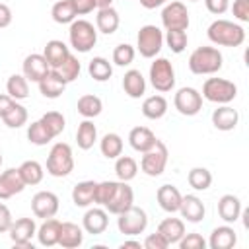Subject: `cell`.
Listing matches in <instances>:
<instances>
[{"instance_id":"6da1fadb","label":"cell","mask_w":249,"mask_h":249,"mask_svg":"<svg viewBox=\"0 0 249 249\" xmlns=\"http://www.w3.org/2000/svg\"><path fill=\"white\" fill-rule=\"evenodd\" d=\"M208 39L220 47H239L245 41V29L230 19H216L206 29Z\"/></svg>"},{"instance_id":"7a4b0ae2","label":"cell","mask_w":249,"mask_h":249,"mask_svg":"<svg viewBox=\"0 0 249 249\" xmlns=\"http://www.w3.org/2000/svg\"><path fill=\"white\" fill-rule=\"evenodd\" d=\"M224 64V56L216 47H198L189 56V70L193 74H216Z\"/></svg>"},{"instance_id":"3957f363","label":"cell","mask_w":249,"mask_h":249,"mask_svg":"<svg viewBox=\"0 0 249 249\" xmlns=\"http://www.w3.org/2000/svg\"><path fill=\"white\" fill-rule=\"evenodd\" d=\"M70 47L78 53H89L97 43V29L88 19H74L68 29Z\"/></svg>"},{"instance_id":"277c9868","label":"cell","mask_w":249,"mask_h":249,"mask_svg":"<svg viewBox=\"0 0 249 249\" xmlns=\"http://www.w3.org/2000/svg\"><path fill=\"white\" fill-rule=\"evenodd\" d=\"M74 169L72 148L66 142H56L47 156V173L53 177H66Z\"/></svg>"},{"instance_id":"5b68a950","label":"cell","mask_w":249,"mask_h":249,"mask_svg":"<svg viewBox=\"0 0 249 249\" xmlns=\"http://www.w3.org/2000/svg\"><path fill=\"white\" fill-rule=\"evenodd\" d=\"M206 101L218 103V105H228L230 101L235 99L237 95V86L226 78H208L202 84V93Z\"/></svg>"},{"instance_id":"8992f818","label":"cell","mask_w":249,"mask_h":249,"mask_svg":"<svg viewBox=\"0 0 249 249\" xmlns=\"http://www.w3.org/2000/svg\"><path fill=\"white\" fill-rule=\"evenodd\" d=\"M163 47V31L158 25H142L136 35V49L144 58H156Z\"/></svg>"},{"instance_id":"52a82bcc","label":"cell","mask_w":249,"mask_h":249,"mask_svg":"<svg viewBox=\"0 0 249 249\" xmlns=\"http://www.w3.org/2000/svg\"><path fill=\"white\" fill-rule=\"evenodd\" d=\"M150 84L160 93L171 91L175 88V70L167 58L163 56L154 58V62L150 64Z\"/></svg>"},{"instance_id":"ba28073f","label":"cell","mask_w":249,"mask_h":249,"mask_svg":"<svg viewBox=\"0 0 249 249\" xmlns=\"http://www.w3.org/2000/svg\"><path fill=\"white\" fill-rule=\"evenodd\" d=\"M167 146L161 140H156V144L142 152V160H140V169L148 175V177H160L167 165Z\"/></svg>"},{"instance_id":"9c48e42d","label":"cell","mask_w":249,"mask_h":249,"mask_svg":"<svg viewBox=\"0 0 249 249\" xmlns=\"http://www.w3.org/2000/svg\"><path fill=\"white\" fill-rule=\"evenodd\" d=\"M117 228L123 235H138L146 230L148 226V214L140 208V206H128L126 210H123L121 214H117Z\"/></svg>"},{"instance_id":"30bf717a","label":"cell","mask_w":249,"mask_h":249,"mask_svg":"<svg viewBox=\"0 0 249 249\" xmlns=\"http://www.w3.org/2000/svg\"><path fill=\"white\" fill-rule=\"evenodd\" d=\"M161 23L167 29H187L189 27V10L183 2L171 0L161 10Z\"/></svg>"},{"instance_id":"8fae6325","label":"cell","mask_w":249,"mask_h":249,"mask_svg":"<svg viewBox=\"0 0 249 249\" xmlns=\"http://www.w3.org/2000/svg\"><path fill=\"white\" fill-rule=\"evenodd\" d=\"M173 105L175 109L185 115V117H195L200 109H202V95L198 89L195 88H179L175 97H173Z\"/></svg>"},{"instance_id":"7c38bea8","label":"cell","mask_w":249,"mask_h":249,"mask_svg":"<svg viewBox=\"0 0 249 249\" xmlns=\"http://www.w3.org/2000/svg\"><path fill=\"white\" fill-rule=\"evenodd\" d=\"M35 233H37V224L33 218H18L12 222V226L8 230L12 243L18 247H29Z\"/></svg>"},{"instance_id":"4fadbf2b","label":"cell","mask_w":249,"mask_h":249,"mask_svg":"<svg viewBox=\"0 0 249 249\" xmlns=\"http://www.w3.org/2000/svg\"><path fill=\"white\" fill-rule=\"evenodd\" d=\"M58 196L51 191H39L37 195H33L31 198V210L35 214V218H54L58 212Z\"/></svg>"},{"instance_id":"5bb4252c","label":"cell","mask_w":249,"mask_h":249,"mask_svg":"<svg viewBox=\"0 0 249 249\" xmlns=\"http://www.w3.org/2000/svg\"><path fill=\"white\" fill-rule=\"evenodd\" d=\"M134 202V193H132V187L126 183V181H117V189L113 193V196L107 200V204L103 206L109 214H121L123 210H126L128 206H132Z\"/></svg>"},{"instance_id":"9a60e30c","label":"cell","mask_w":249,"mask_h":249,"mask_svg":"<svg viewBox=\"0 0 249 249\" xmlns=\"http://www.w3.org/2000/svg\"><path fill=\"white\" fill-rule=\"evenodd\" d=\"M21 70H23V76L27 78V82H41L51 72V66L47 64V60H45L43 54L31 53V54H27L23 58Z\"/></svg>"},{"instance_id":"2e32d148","label":"cell","mask_w":249,"mask_h":249,"mask_svg":"<svg viewBox=\"0 0 249 249\" xmlns=\"http://www.w3.org/2000/svg\"><path fill=\"white\" fill-rule=\"evenodd\" d=\"M25 189V183L18 171V167H10L0 173V200L12 198L14 195L21 193Z\"/></svg>"},{"instance_id":"e0dca14e","label":"cell","mask_w":249,"mask_h":249,"mask_svg":"<svg viewBox=\"0 0 249 249\" xmlns=\"http://www.w3.org/2000/svg\"><path fill=\"white\" fill-rule=\"evenodd\" d=\"M107 226H109V214H107L105 208H95L93 206V208L86 210V214L82 218L84 231H88L91 235H99L107 230Z\"/></svg>"},{"instance_id":"ac0fdd59","label":"cell","mask_w":249,"mask_h":249,"mask_svg":"<svg viewBox=\"0 0 249 249\" xmlns=\"http://www.w3.org/2000/svg\"><path fill=\"white\" fill-rule=\"evenodd\" d=\"M179 212H181V216H183L187 222H191V224H198V222H202L206 208H204L202 200H200L196 195H185V196L181 198Z\"/></svg>"},{"instance_id":"d6986e66","label":"cell","mask_w":249,"mask_h":249,"mask_svg":"<svg viewBox=\"0 0 249 249\" xmlns=\"http://www.w3.org/2000/svg\"><path fill=\"white\" fill-rule=\"evenodd\" d=\"M82 243H84V228H80L74 222H60L58 245L64 249H76Z\"/></svg>"},{"instance_id":"ffe728a7","label":"cell","mask_w":249,"mask_h":249,"mask_svg":"<svg viewBox=\"0 0 249 249\" xmlns=\"http://www.w3.org/2000/svg\"><path fill=\"white\" fill-rule=\"evenodd\" d=\"M156 198H158V204L161 210L173 214V212H179L183 195L179 193V189L175 185H161L156 193Z\"/></svg>"},{"instance_id":"44dd1931","label":"cell","mask_w":249,"mask_h":249,"mask_svg":"<svg viewBox=\"0 0 249 249\" xmlns=\"http://www.w3.org/2000/svg\"><path fill=\"white\" fill-rule=\"evenodd\" d=\"M237 243V233L231 226L224 224V226H218L212 230L210 233V239H208V247L210 249H231L233 245Z\"/></svg>"},{"instance_id":"7402d4cb","label":"cell","mask_w":249,"mask_h":249,"mask_svg":"<svg viewBox=\"0 0 249 249\" xmlns=\"http://www.w3.org/2000/svg\"><path fill=\"white\" fill-rule=\"evenodd\" d=\"M68 54H70V51H68L66 43H62V41H58V39L47 41V45H45V49H43V56H45L47 64L51 66V70L58 68V66L68 58Z\"/></svg>"},{"instance_id":"603a6c76","label":"cell","mask_w":249,"mask_h":249,"mask_svg":"<svg viewBox=\"0 0 249 249\" xmlns=\"http://www.w3.org/2000/svg\"><path fill=\"white\" fill-rule=\"evenodd\" d=\"M237 123H239V113L230 105H220L212 113V124L218 130H224V132L233 130L237 126Z\"/></svg>"},{"instance_id":"cb8c5ba5","label":"cell","mask_w":249,"mask_h":249,"mask_svg":"<svg viewBox=\"0 0 249 249\" xmlns=\"http://www.w3.org/2000/svg\"><path fill=\"white\" fill-rule=\"evenodd\" d=\"M241 200L235 195H224L218 200V214L226 224H233L241 216Z\"/></svg>"},{"instance_id":"d4e9b609","label":"cell","mask_w":249,"mask_h":249,"mask_svg":"<svg viewBox=\"0 0 249 249\" xmlns=\"http://www.w3.org/2000/svg\"><path fill=\"white\" fill-rule=\"evenodd\" d=\"M119 23H121V18H119V12L109 6V8H99L97 10V16H95V29L105 33V35H111L119 29Z\"/></svg>"},{"instance_id":"484cf974","label":"cell","mask_w":249,"mask_h":249,"mask_svg":"<svg viewBox=\"0 0 249 249\" xmlns=\"http://www.w3.org/2000/svg\"><path fill=\"white\" fill-rule=\"evenodd\" d=\"M123 89L132 99L142 97L146 93V80H144L142 72L140 70H134V68L128 70V72H124V76H123Z\"/></svg>"},{"instance_id":"4316f807","label":"cell","mask_w":249,"mask_h":249,"mask_svg":"<svg viewBox=\"0 0 249 249\" xmlns=\"http://www.w3.org/2000/svg\"><path fill=\"white\" fill-rule=\"evenodd\" d=\"M156 134L148 128V126H134L130 132H128V144L132 146V150L136 152H146L150 150L154 144H156Z\"/></svg>"},{"instance_id":"83f0119b","label":"cell","mask_w":249,"mask_h":249,"mask_svg":"<svg viewBox=\"0 0 249 249\" xmlns=\"http://www.w3.org/2000/svg\"><path fill=\"white\" fill-rule=\"evenodd\" d=\"M156 231H160L169 245H175L185 235V222L181 218H165L158 224Z\"/></svg>"},{"instance_id":"f1b7e54d","label":"cell","mask_w":249,"mask_h":249,"mask_svg":"<svg viewBox=\"0 0 249 249\" xmlns=\"http://www.w3.org/2000/svg\"><path fill=\"white\" fill-rule=\"evenodd\" d=\"M58 233H60V220L56 218H47L39 228H37V239L43 247H53L58 245Z\"/></svg>"},{"instance_id":"f546056e","label":"cell","mask_w":249,"mask_h":249,"mask_svg":"<svg viewBox=\"0 0 249 249\" xmlns=\"http://www.w3.org/2000/svg\"><path fill=\"white\" fill-rule=\"evenodd\" d=\"M37 86H39L41 95L47 97V99H56V97H60V95L64 93V88H66V84L56 76L54 70H51L41 82H37Z\"/></svg>"},{"instance_id":"4dcf8cb0","label":"cell","mask_w":249,"mask_h":249,"mask_svg":"<svg viewBox=\"0 0 249 249\" xmlns=\"http://www.w3.org/2000/svg\"><path fill=\"white\" fill-rule=\"evenodd\" d=\"M95 181H80L74 189H72V202L80 208H88L93 204V196H95Z\"/></svg>"},{"instance_id":"1f68e13d","label":"cell","mask_w":249,"mask_h":249,"mask_svg":"<svg viewBox=\"0 0 249 249\" xmlns=\"http://www.w3.org/2000/svg\"><path fill=\"white\" fill-rule=\"evenodd\" d=\"M167 113V99L163 95H150L142 103V115L150 121H158Z\"/></svg>"},{"instance_id":"d6a6232c","label":"cell","mask_w":249,"mask_h":249,"mask_svg":"<svg viewBox=\"0 0 249 249\" xmlns=\"http://www.w3.org/2000/svg\"><path fill=\"white\" fill-rule=\"evenodd\" d=\"M97 140V128L95 124L91 123V119H86L78 124V130H76V142H78V148L82 150H89L93 148Z\"/></svg>"},{"instance_id":"836d02e7","label":"cell","mask_w":249,"mask_h":249,"mask_svg":"<svg viewBox=\"0 0 249 249\" xmlns=\"http://www.w3.org/2000/svg\"><path fill=\"white\" fill-rule=\"evenodd\" d=\"M99 150L107 160H117L123 154V138L117 132H107L99 140Z\"/></svg>"},{"instance_id":"e575fe53","label":"cell","mask_w":249,"mask_h":249,"mask_svg":"<svg viewBox=\"0 0 249 249\" xmlns=\"http://www.w3.org/2000/svg\"><path fill=\"white\" fill-rule=\"evenodd\" d=\"M18 171H19V175H21L25 187H27V185H31V187H33V185H39V183L43 181V175H45L43 165H41L39 161H35V160L23 161V163L18 167Z\"/></svg>"},{"instance_id":"d590c367","label":"cell","mask_w":249,"mask_h":249,"mask_svg":"<svg viewBox=\"0 0 249 249\" xmlns=\"http://www.w3.org/2000/svg\"><path fill=\"white\" fill-rule=\"evenodd\" d=\"M6 91L12 99L19 101V99H25L29 95V82L23 74H12L6 82Z\"/></svg>"},{"instance_id":"8d00e7d4","label":"cell","mask_w":249,"mask_h":249,"mask_svg":"<svg viewBox=\"0 0 249 249\" xmlns=\"http://www.w3.org/2000/svg\"><path fill=\"white\" fill-rule=\"evenodd\" d=\"M115 173H117V179L119 181H132L134 177H136V173H138V163H136V160L134 158H130V156H119L117 158V161H115Z\"/></svg>"},{"instance_id":"74e56055","label":"cell","mask_w":249,"mask_h":249,"mask_svg":"<svg viewBox=\"0 0 249 249\" xmlns=\"http://www.w3.org/2000/svg\"><path fill=\"white\" fill-rule=\"evenodd\" d=\"M51 16L56 23L64 25V23H72L76 19V10L72 0H56L51 8Z\"/></svg>"},{"instance_id":"f35d334b","label":"cell","mask_w":249,"mask_h":249,"mask_svg":"<svg viewBox=\"0 0 249 249\" xmlns=\"http://www.w3.org/2000/svg\"><path fill=\"white\" fill-rule=\"evenodd\" d=\"M88 72L95 82H107L113 76V66L103 56H93L88 64Z\"/></svg>"},{"instance_id":"ab89813d","label":"cell","mask_w":249,"mask_h":249,"mask_svg":"<svg viewBox=\"0 0 249 249\" xmlns=\"http://www.w3.org/2000/svg\"><path fill=\"white\" fill-rule=\"evenodd\" d=\"M101 109H103V101H101L97 95H93V93H86V95H82V97L78 99V113H80L84 119H93V117H97V115L101 113Z\"/></svg>"},{"instance_id":"60d3db41","label":"cell","mask_w":249,"mask_h":249,"mask_svg":"<svg viewBox=\"0 0 249 249\" xmlns=\"http://www.w3.org/2000/svg\"><path fill=\"white\" fill-rule=\"evenodd\" d=\"M80 70H82V64H80V60L70 53L68 54V58L58 66V68H54V72H56V76L64 82V84H70V82H74L78 76H80Z\"/></svg>"},{"instance_id":"b9f144b4","label":"cell","mask_w":249,"mask_h":249,"mask_svg":"<svg viewBox=\"0 0 249 249\" xmlns=\"http://www.w3.org/2000/svg\"><path fill=\"white\" fill-rule=\"evenodd\" d=\"M54 136L51 134V130L43 124V121H33L29 126H27V140L35 146H47Z\"/></svg>"},{"instance_id":"7bdbcfd3","label":"cell","mask_w":249,"mask_h":249,"mask_svg":"<svg viewBox=\"0 0 249 249\" xmlns=\"http://www.w3.org/2000/svg\"><path fill=\"white\" fill-rule=\"evenodd\" d=\"M187 181L195 191H206L212 185V173L206 167H193L187 173Z\"/></svg>"},{"instance_id":"ee69618b","label":"cell","mask_w":249,"mask_h":249,"mask_svg":"<svg viewBox=\"0 0 249 249\" xmlns=\"http://www.w3.org/2000/svg\"><path fill=\"white\" fill-rule=\"evenodd\" d=\"M163 41L167 43V47L171 49V53L179 54L187 49L189 37H187V29H167L163 35Z\"/></svg>"},{"instance_id":"f6af8a7d","label":"cell","mask_w":249,"mask_h":249,"mask_svg":"<svg viewBox=\"0 0 249 249\" xmlns=\"http://www.w3.org/2000/svg\"><path fill=\"white\" fill-rule=\"evenodd\" d=\"M2 121H4V124L8 128H19V126H23L27 123V109L21 103L16 101L12 105V109L2 117Z\"/></svg>"},{"instance_id":"bcb514c9","label":"cell","mask_w":249,"mask_h":249,"mask_svg":"<svg viewBox=\"0 0 249 249\" xmlns=\"http://www.w3.org/2000/svg\"><path fill=\"white\" fill-rule=\"evenodd\" d=\"M41 121H43V124L51 130V134L56 138L62 130H64V126H66V121H64V115L62 113H58V111H47L43 117H41Z\"/></svg>"},{"instance_id":"7dc6e473","label":"cell","mask_w":249,"mask_h":249,"mask_svg":"<svg viewBox=\"0 0 249 249\" xmlns=\"http://www.w3.org/2000/svg\"><path fill=\"white\" fill-rule=\"evenodd\" d=\"M134 56H136V51L128 43H121V45H117L113 49V62L117 66H128V64H132Z\"/></svg>"},{"instance_id":"c3c4849f","label":"cell","mask_w":249,"mask_h":249,"mask_svg":"<svg viewBox=\"0 0 249 249\" xmlns=\"http://www.w3.org/2000/svg\"><path fill=\"white\" fill-rule=\"evenodd\" d=\"M117 189V181H101L95 185V196H93V204H99V206H105L107 200L113 196Z\"/></svg>"},{"instance_id":"681fc988","label":"cell","mask_w":249,"mask_h":249,"mask_svg":"<svg viewBox=\"0 0 249 249\" xmlns=\"http://www.w3.org/2000/svg\"><path fill=\"white\" fill-rule=\"evenodd\" d=\"M181 249H204L206 247V239L200 235V233H185L179 243H177Z\"/></svg>"},{"instance_id":"f907efd6","label":"cell","mask_w":249,"mask_h":249,"mask_svg":"<svg viewBox=\"0 0 249 249\" xmlns=\"http://www.w3.org/2000/svg\"><path fill=\"white\" fill-rule=\"evenodd\" d=\"M142 247H146V249H167L169 243L165 241V237H163L160 231H154V233H150V235L144 239Z\"/></svg>"},{"instance_id":"816d5d0a","label":"cell","mask_w":249,"mask_h":249,"mask_svg":"<svg viewBox=\"0 0 249 249\" xmlns=\"http://www.w3.org/2000/svg\"><path fill=\"white\" fill-rule=\"evenodd\" d=\"M231 14L235 19L239 21H249V0H233V6H231Z\"/></svg>"},{"instance_id":"f5cc1de1","label":"cell","mask_w":249,"mask_h":249,"mask_svg":"<svg viewBox=\"0 0 249 249\" xmlns=\"http://www.w3.org/2000/svg\"><path fill=\"white\" fill-rule=\"evenodd\" d=\"M204 6H206V10H208L210 14H214V16H222V14L228 12V8H230V0H204Z\"/></svg>"},{"instance_id":"db71d44e","label":"cell","mask_w":249,"mask_h":249,"mask_svg":"<svg viewBox=\"0 0 249 249\" xmlns=\"http://www.w3.org/2000/svg\"><path fill=\"white\" fill-rule=\"evenodd\" d=\"M12 222H14V218H12L10 208L4 202H0V233H6L12 226Z\"/></svg>"},{"instance_id":"11a10c76","label":"cell","mask_w":249,"mask_h":249,"mask_svg":"<svg viewBox=\"0 0 249 249\" xmlns=\"http://www.w3.org/2000/svg\"><path fill=\"white\" fill-rule=\"evenodd\" d=\"M72 4H74V10H76V16H86V14L95 10L93 0H72Z\"/></svg>"},{"instance_id":"9f6ffc18","label":"cell","mask_w":249,"mask_h":249,"mask_svg":"<svg viewBox=\"0 0 249 249\" xmlns=\"http://www.w3.org/2000/svg\"><path fill=\"white\" fill-rule=\"evenodd\" d=\"M10 23H12V10H10L8 4L0 2V29L8 27Z\"/></svg>"},{"instance_id":"6f0895ef","label":"cell","mask_w":249,"mask_h":249,"mask_svg":"<svg viewBox=\"0 0 249 249\" xmlns=\"http://www.w3.org/2000/svg\"><path fill=\"white\" fill-rule=\"evenodd\" d=\"M14 103H16V99H12L8 93H0V119L12 109Z\"/></svg>"},{"instance_id":"680465c9","label":"cell","mask_w":249,"mask_h":249,"mask_svg":"<svg viewBox=\"0 0 249 249\" xmlns=\"http://www.w3.org/2000/svg\"><path fill=\"white\" fill-rule=\"evenodd\" d=\"M138 2H140V6L146 8V10H156V8L163 6V4H167L169 0H138Z\"/></svg>"},{"instance_id":"91938a15","label":"cell","mask_w":249,"mask_h":249,"mask_svg":"<svg viewBox=\"0 0 249 249\" xmlns=\"http://www.w3.org/2000/svg\"><path fill=\"white\" fill-rule=\"evenodd\" d=\"M128 247H134V249H140V247H142V243H140V241H136V239H128V241H123V245H121V249H128Z\"/></svg>"},{"instance_id":"94428289","label":"cell","mask_w":249,"mask_h":249,"mask_svg":"<svg viewBox=\"0 0 249 249\" xmlns=\"http://www.w3.org/2000/svg\"><path fill=\"white\" fill-rule=\"evenodd\" d=\"M95 2V8L99 10V8H109V6H113V0H93Z\"/></svg>"},{"instance_id":"6125c7cd","label":"cell","mask_w":249,"mask_h":249,"mask_svg":"<svg viewBox=\"0 0 249 249\" xmlns=\"http://www.w3.org/2000/svg\"><path fill=\"white\" fill-rule=\"evenodd\" d=\"M0 165H2V154H0Z\"/></svg>"},{"instance_id":"be15d7a7","label":"cell","mask_w":249,"mask_h":249,"mask_svg":"<svg viewBox=\"0 0 249 249\" xmlns=\"http://www.w3.org/2000/svg\"><path fill=\"white\" fill-rule=\"evenodd\" d=\"M189 2H198V0H189Z\"/></svg>"}]
</instances>
